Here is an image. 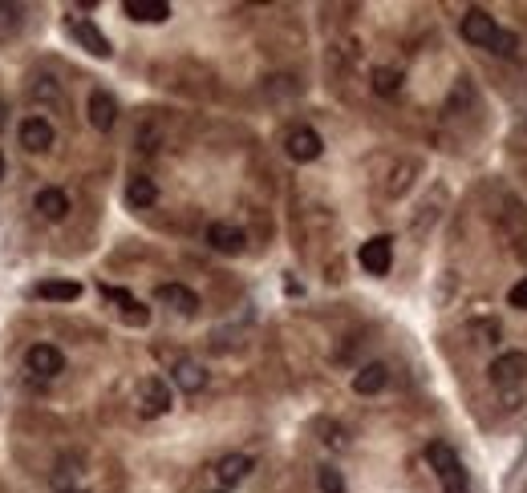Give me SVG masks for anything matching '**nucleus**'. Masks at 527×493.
Masks as SVG:
<instances>
[{
	"label": "nucleus",
	"instance_id": "7",
	"mask_svg": "<svg viewBox=\"0 0 527 493\" xmlns=\"http://www.w3.org/2000/svg\"><path fill=\"white\" fill-rule=\"evenodd\" d=\"M284 150H289L292 162H316L324 154V142H321V134H316L313 126H297L289 134V142H284Z\"/></svg>",
	"mask_w": 527,
	"mask_h": 493
},
{
	"label": "nucleus",
	"instance_id": "9",
	"mask_svg": "<svg viewBox=\"0 0 527 493\" xmlns=\"http://www.w3.org/2000/svg\"><path fill=\"white\" fill-rule=\"evenodd\" d=\"M154 300H159L162 308L179 311V316H195L199 311V295L191 292L187 284H159L154 287Z\"/></svg>",
	"mask_w": 527,
	"mask_h": 493
},
{
	"label": "nucleus",
	"instance_id": "11",
	"mask_svg": "<svg viewBox=\"0 0 527 493\" xmlns=\"http://www.w3.org/2000/svg\"><path fill=\"white\" fill-rule=\"evenodd\" d=\"M17 138H21V146H25L29 154H45L53 146V126L45 122L41 114H33V117H25V122H21Z\"/></svg>",
	"mask_w": 527,
	"mask_h": 493
},
{
	"label": "nucleus",
	"instance_id": "1",
	"mask_svg": "<svg viewBox=\"0 0 527 493\" xmlns=\"http://www.w3.org/2000/svg\"><path fill=\"white\" fill-rule=\"evenodd\" d=\"M426 461L434 465V473H438V481H443L446 493H471L467 465H462L459 453H454L446 441H430V445H426Z\"/></svg>",
	"mask_w": 527,
	"mask_h": 493
},
{
	"label": "nucleus",
	"instance_id": "23",
	"mask_svg": "<svg viewBox=\"0 0 527 493\" xmlns=\"http://www.w3.org/2000/svg\"><path fill=\"white\" fill-rule=\"evenodd\" d=\"M316 485H321V493H349V489H345V477H341V469H333V465H321V469H316Z\"/></svg>",
	"mask_w": 527,
	"mask_h": 493
},
{
	"label": "nucleus",
	"instance_id": "13",
	"mask_svg": "<svg viewBox=\"0 0 527 493\" xmlns=\"http://www.w3.org/2000/svg\"><path fill=\"white\" fill-rule=\"evenodd\" d=\"M207 242H212L220 255H239L244 251V242H247V234L239 231V226H231V223H212L207 226Z\"/></svg>",
	"mask_w": 527,
	"mask_h": 493
},
{
	"label": "nucleus",
	"instance_id": "16",
	"mask_svg": "<svg viewBox=\"0 0 527 493\" xmlns=\"http://www.w3.org/2000/svg\"><path fill=\"white\" fill-rule=\"evenodd\" d=\"M102 295H106V300H110V303H118V311H122V319H126V324L143 327L146 319H151V311H146L143 303H138L130 292H122V287H110V284H102Z\"/></svg>",
	"mask_w": 527,
	"mask_h": 493
},
{
	"label": "nucleus",
	"instance_id": "20",
	"mask_svg": "<svg viewBox=\"0 0 527 493\" xmlns=\"http://www.w3.org/2000/svg\"><path fill=\"white\" fill-rule=\"evenodd\" d=\"M126 202L134 210H146V207H154L159 202V186H154V178H146V174H134L126 183Z\"/></svg>",
	"mask_w": 527,
	"mask_h": 493
},
{
	"label": "nucleus",
	"instance_id": "25",
	"mask_svg": "<svg viewBox=\"0 0 527 493\" xmlns=\"http://www.w3.org/2000/svg\"><path fill=\"white\" fill-rule=\"evenodd\" d=\"M491 53H495V57H515V53H519V37L507 33V29H499V37H495Z\"/></svg>",
	"mask_w": 527,
	"mask_h": 493
},
{
	"label": "nucleus",
	"instance_id": "30",
	"mask_svg": "<svg viewBox=\"0 0 527 493\" xmlns=\"http://www.w3.org/2000/svg\"><path fill=\"white\" fill-rule=\"evenodd\" d=\"M215 493H228V489H215Z\"/></svg>",
	"mask_w": 527,
	"mask_h": 493
},
{
	"label": "nucleus",
	"instance_id": "8",
	"mask_svg": "<svg viewBox=\"0 0 527 493\" xmlns=\"http://www.w3.org/2000/svg\"><path fill=\"white\" fill-rule=\"evenodd\" d=\"M138 409H143V417H162V412H170V388H167V380L146 377L143 385H138Z\"/></svg>",
	"mask_w": 527,
	"mask_h": 493
},
{
	"label": "nucleus",
	"instance_id": "26",
	"mask_svg": "<svg viewBox=\"0 0 527 493\" xmlns=\"http://www.w3.org/2000/svg\"><path fill=\"white\" fill-rule=\"evenodd\" d=\"M507 303H511V308H519V311H527V276L507 292Z\"/></svg>",
	"mask_w": 527,
	"mask_h": 493
},
{
	"label": "nucleus",
	"instance_id": "21",
	"mask_svg": "<svg viewBox=\"0 0 527 493\" xmlns=\"http://www.w3.org/2000/svg\"><path fill=\"white\" fill-rule=\"evenodd\" d=\"M29 98L37 101V106H45V109H65V93H61V85L53 81V77H41V81L33 85V93H29Z\"/></svg>",
	"mask_w": 527,
	"mask_h": 493
},
{
	"label": "nucleus",
	"instance_id": "6",
	"mask_svg": "<svg viewBox=\"0 0 527 493\" xmlns=\"http://www.w3.org/2000/svg\"><path fill=\"white\" fill-rule=\"evenodd\" d=\"M25 368L33 377L53 380L65 372V356H61V348H53V344H33V348L25 352Z\"/></svg>",
	"mask_w": 527,
	"mask_h": 493
},
{
	"label": "nucleus",
	"instance_id": "4",
	"mask_svg": "<svg viewBox=\"0 0 527 493\" xmlns=\"http://www.w3.org/2000/svg\"><path fill=\"white\" fill-rule=\"evenodd\" d=\"M491 385L495 388H515L519 380L527 377V352H503V356L491 360Z\"/></svg>",
	"mask_w": 527,
	"mask_h": 493
},
{
	"label": "nucleus",
	"instance_id": "15",
	"mask_svg": "<svg viewBox=\"0 0 527 493\" xmlns=\"http://www.w3.org/2000/svg\"><path fill=\"white\" fill-rule=\"evenodd\" d=\"M33 207H37V215H41V218L61 223V218L69 215V194L57 191V186H41V191H37V199H33Z\"/></svg>",
	"mask_w": 527,
	"mask_h": 493
},
{
	"label": "nucleus",
	"instance_id": "14",
	"mask_svg": "<svg viewBox=\"0 0 527 493\" xmlns=\"http://www.w3.org/2000/svg\"><path fill=\"white\" fill-rule=\"evenodd\" d=\"M122 13H126L130 21H138V25H162V21L170 17V4L167 0H126Z\"/></svg>",
	"mask_w": 527,
	"mask_h": 493
},
{
	"label": "nucleus",
	"instance_id": "17",
	"mask_svg": "<svg viewBox=\"0 0 527 493\" xmlns=\"http://www.w3.org/2000/svg\"><path fill=\"white\" fill-rule=\"evenodd\" d=\"M247 473H252V457H247V453H228V457H220V465H215V477H220L223 489L239 485Z\"/></svg>",
	"mask_w": 527,
	"mask_h": 493
},
{
	"label": "nucleus",
	"instance_id": "12",
	"mask_svg": "<svg viewBox=\"0 0 527 493\" xmlns=\"http://www.w3.org/2000/svg\"><path fill=\"white\" fill-rule=\"evenodd\" d=\"M175 388L179 393H187V396H195V393H203L207 388V368L199 364V360H175Z\"/></svg>",
	"mask_w": 527,
	"mask_h": 493
},
{
	"label": "nucleus",
	"instance_id": "3",
	"mask_svg": "<svg viewBox=\"0 0 527 493\" xmlns=\"http://www.w3.org/2000/svg\"><path fill=\"white\" fill-rule=\"evenodd\" d=\"M459 33H462V41L475 45V49H491L495 37H499V25H495V17L487 9H471L467 17H462Z\"/></svg>",
	"mask_w": 527,
	"mask_h": 493
},
{
	"label": "nucleus",
	"instance_id": "5",
	"mask_svg": "<svg viewBox=\"0 0 527 493\" xmlns=\"http://www.w3.org/2000/svg\"><path fill=\"white\" fill-rule=\"evenodd\" d=\"M65 29H69V37H73V41L82 45L85 53H94V57H102V61L114 53V49H110V37H106L102 29H98L90 17H73Z\"/></svg>",
	"mask_w": 527,
	"mask_h": 493
},
{
	"label": "nucleus",
	"instance_id": "10",
	"mask_svg": "<svg viewBox=\"0 0 527 493\" xmlns=\"http://www.w3.org/2000/svg\"><path fill=\"white\" fill-rule=\"evenodd\" d=\"M85 114H90V126L102 130V134H110L114 122H118V101H114L106 89H94L90 93V101H85Z\"/></svg>",
	"mask_w": 527,
	"mask_h": 493
},
{
	"label": "nucleus",
	"instance_id": "2",
	"mask_svg": "<svg viewBox=\"0 0 527 493\" xmlns=\"http://www.w3.org/2000/svg\"><path fill=\"white\" fill-rule=\"evenodd\" d=\"M358 263L369 271V276H390L393 268V239L390 234H374V239L361 242L358 251Z\"/></svg>",
	"mask_w": 527,
	"mask_h": 493
},
{
	"label": "nucleus",
	"instance_id": "29",
	"mask_svg": "<svg viewBox=\"0 0 527 493\" xmlns=\"http://www.w3.org/2000/svg\"><path fill=\"white\" fill-rule=\"evenodd\" d=\"M69 493H82V489H69Z\"/></svg>",
	"mask_w": 527,
	"mask_h": 493
},
{
	"label": "nucleus",
	"instance_id": "24",
	"mask_svg": "<svg viewBox=\"0 0 527 493\" xmlns=\"http://www.w3.org/2000/svg\"><path fill=\"white\" fill-rule=\"evenodd\" d=\"M374 89L385 93V98H390V93H398L402 89V73H398V69H374Z\"/></svg>",
	"mask_w": 527,
	"mask_h": 493
},
{
	"label": "nucleus",
	"instance_id": "28",
	"mask_svg": "<svg viewBox=\"0 0 527 493\" xmlns=\"http://www.w3.org/2000/svg\"><path fill=\"white\" fill-rule=\"evenodd\" d=\"M0 178H4V154H0Z\"/></svg>",
	"mask_w": 527,
	"mask_h": 493
},
{
	"label": "nucleus",
	"instance_id": "18",
	"mask_svg": "<svg viewBox=\"0 0 527 493\" xmlns=\"http://www.w3.org/2000/svg\"><path fill=\"white\" fill-rule=\"evenodd\" d=\"M385 385H390V368L377 364V360H374V364H366L358 377H353V393H358V396H377Z\"/></svg>",
	"mask_w": 527,
	"mask_h": 493
},
{
	"label": "nucleus",
	"instance_id": "19",
	"mask_svg": "<svg viewBox=\"0 0 527 493\" xmlns=\"http://www.w3.org/2000/svg\"><path fill=\"white\" fill-rule=\"evenodd\" d=\"M37 300H53V303H73L82 300V284H73V279H45V284L33 287Z\"/></svg>",
	"mask_w": 527,
	"mask_h": 493
},
{
	"label": "nucleus",
	"instance_id": "27",
	"mask_svg": "<svg viewBox=\"0 0 527 493\" xmlns=\"http://www.w3.org/2000/svg\"><path fill=\"white\" fill-rule=\"evenodd\" d=\"M9 126V106H4V101H0V130Z\"/></svg>",
	"mask_w": 527,
	"mask_h": 493
},
{
	"label": "nucleus",
	"instance_id": "22",
	"mask_svg": "<svg viewBox=\"0 0 527 493\" xmlns=\"http://www.w3.org/2000/svg\"><path fill=\"white\" fill-rule=\"evenodd\" d=\"M21 25H25V9L21 4H0V41L21 33Z\"/></svg>",
	"mask_w": 527,
	"mask_h": 493
}]
</instances>
